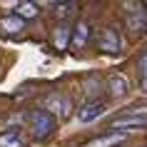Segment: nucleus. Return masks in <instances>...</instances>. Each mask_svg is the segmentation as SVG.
<instances>
[{
	"mask_svg": "<svg viewBox=\"0 0 147 147\" xmlns=\"http://www.w3.org/2000/svg\"><path fill=\"white\" fill-rule=\"evenodd\" d=\"M28 122H30L32 137H35V140H45V137H50V135H53L57 120H55L47 110H32L30 115H28Z\"/></svg>",
	"mask_w": 147,
	"mask_h": 147,
	"instance_id": "f257e3e1",
	"label": "nucleus"
},
{
	"mask_svg": "<svg viewBox=\"0 0 147 147\" xmlns=\"http://www.w3.org/2000/svg\"><path fill=\"white\" fill-rule=\"evenodd\" d=\"M135 127H147V107H142V105H135L122 117L112 120V130L122 132V130H135Z\"/></svg>",
	"mask_w": 147,
	"mask_h": 147,
	"instance_id": "f03ea898",
	"label": "nucleus"
},
{
	"mask_svg": "<svg viewBox=\"0 0 147 147\" xmlns=\"http://www.w3.org/2000/svg\"><path fill=\"white\" fill-rule=\"evenodd\" d=\"M125 23L127 30H132V35H142L147 30V10L142 3H130L125 5Z\"/></svg>",
	"mask_w": 147,
	"mask_h": 147,
	"instance_id": "7ed1b4c3",
	"label": "nucleus"
},
{
	"mask_svg": "<svg viewBox=\"0 0 147 147\" xmlns=\"http://www.w3.org/2000/svg\"><path fill=\"white\" fill-rule=\"evenodd\" d=\"M45 110L50 112L53 117H70V112H72V102H70L67 95H50L45 100Z\"/></svg>",
	"mask_w": 147,
	"mask_h": 147,
	"instance_id": "20e7f679",
	"label": "nucleus"
},
{
	"mask_svg": "<svg viewBox=\"0 0 147 147\" xmlns=\"http://www.w3.org/2000/svg\"><path fill=\"white\" fill-rule=\"evenodd\" d=\"M120 35H117L115 28H105L97 38V50L100 53H120Z\"/></svg>",
	"mask_w": 147,
	"mask_h": 147,
	"instance_id": "39448f33",
	"label": "nucleus"
},
{
	"mask_svg": "<svg viewBox=\"0 0 147 147\" xmlns=\"http://www.w3.org/2000/svg\"><path fill=\"white\" fill-rule=\"evenodd\" d=\"M105 110H107V102L105 100H90V102L82 105V110L78 112V117L82 122H92V120H97L100 115H105Z\"/></svg>",
	"mask_w": 147,
	"mask_h": 147,
	"instance_id": "423d86ee",
	"label": "nucleus"
},
{
	"mask_svg": "<svg viewBox=\"0 0 147 147\" xmlns=\"http://www.w3.org/2000/svg\"><path fill=\"white\" fill-rule=\"evenodd\" d=\"M125 140H127V135H125V132H120V130H115V132H107V135H102V137L90 140L85 147H117V145H122Z\"/></svg>",
	"mask_w": 147,
	"mask_h": 147,
	"instance_id": "0eeeda50",
	"label": "nucleus"
},
{
	"mask_svg": "<svg viewBox=\"0 0 147 147\" xmlns=\"http://www.w3.org/2000/svg\"><path fill=\"white\" fill-rule=\"evenodd\" d=\"M25 135L20 127H10V130L0 132V147H25Z\"/></svg>",
	"mask_w": 147,
	"mask_h": 147,
	"instance_id": "6e6552de",
	"label": "nucleus"
},
{
	"mask_svg": "<svg viewBox=\"0 0 147 147\" xmlns=\"http://www.w3.org/2000/svg\"><path fill=\"white\" fill-rule=\"evenodd\" d=\"M90 40V23L87 20H80L75 28H72V38H70V45L80 50V47H85V42Z\"/></svg>",
	"mask_w": 147,
	"mask_h": 147,
	"instance_id": "1a4fd4ad",
	"label": "nucleus"
},
{
	"mask_svg": "<svg viewBox=\"0 0 147 147\" xmlns=\"http://www.w3.org/2000/svg\"><path fill=\"white\" fill-rule=\"evenodd\" d=\"M107 90L112 97H122L127 90H130V80L125 78V75H120V72H112L107 78Z\"/></svg>",
	"mask_w": 147,
	"mask_h": 147,
	"instance_id": "9d476101",
	"label": "nucleus"
},
{
	"mask_svg": "<svg viewBox=\"0 0 147 147\" xmlns=\"http://www.w3.org/2000/svg\"><path fill=\"white\" fill-rule=\"evenodd\" d=\"M70 38H72V28H70L67 23H57V28H55V32H53L55 47H57V50H67Z\"/></svg>",
	"mask_w": 147,
	"mask_h": 147,
	"instance_id": "9b49d317",
	"label": "nucleus"
},
{
	"mask_svg": "<svg viewBox=\"0 0 147 147\" xmlns=\"http://www.w3.org/2000/svg\"><path fill=\"white\" fill-rule=\"evenodd\" d=\"M23 28H25V20H20L18 15H5V18H0V30L5 32V35H18Z\"/></svg>",
	"mask_w": 147,
	"mask_h": 147,
	"instance_id": "f8f14e48",
	"label": "nucleus"
},
{
	"mask_svg": "<svg viewBox=\"0 0 147 147\" xmlns=\"http://www.w3.org/2000/svg\"><path fill=\"white\" fill-rule=\"evenodd\" d=\"M13 15H18L20 20H32V18L40 15V8L35 5V3H18Z\"/></svg>",
	"mask_w": 147,
	"mask_h": 147,
	"instance_id": "ddd939ff",
	"label": "nucleus"
},
{
	"mask_svg": "<svg viewBox=\"0 0 147 147\" xmlns=\"http://www.w3.org/2000/svg\"><path fill=\"white\" fill-rule=\"evenodd\" d=\"M137 70H140V82H142V90H147V53L137 60Z\"/></svg>",
	"mask_w": 147,
	"mask_h": 147,
	"instance_id": "4468645a",
	"label": "nucleus"
},
{
	"mask_svg": "<svg viewBox=\"0 0 147 147\" xmlns=\"http://www.w3.org/2000/svg\"><path fill=\"white\" fill-rule=\"evenodd\" d=\"M72 8H75V3H55V15L57 18H65L72 13Z\"/></svg>",
	"mask_w": 147,
	"mask_h": 147,
	"instance_id": "2eb2a0df",
	"label": "nucleus"
},
{
	"mask_svg": "<svg viewBox=\"0 0 147 147\" xmlns=\"http://www.w3.org/2000/svg\"><path fill=\"white\" fill-rule=\"evenodd\" d=\"M145 8H147V5H145Z\"/></svg>",
	"mask_w": 147,
	"mask_h": 147,
	"instance_id": "dca6fc26",
	"label": "nucleus"
}]
</instances>
